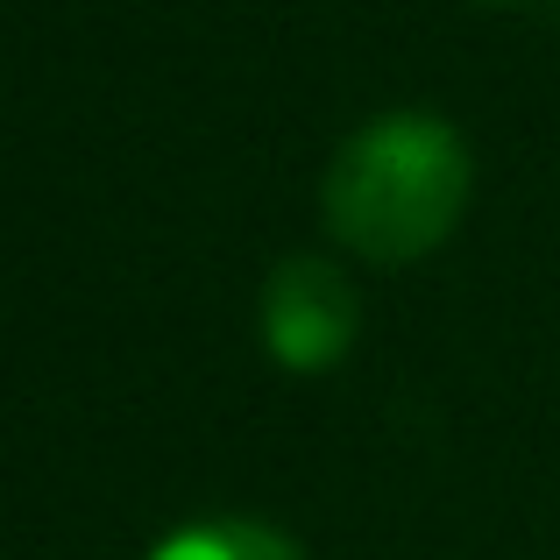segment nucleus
<instances>
[{
  "instance_id": "f257e3e1",
  "label": "nucleus",
  "mask_w": 560,
  "mask_h": 560,
  "mask_svg": "<svg viewBox=\"0 0 560 560\" xmlns=\"http://www.w3.org/2000/svg\"><path fill=\"white\" fill-rule=\"evenodd\" d=\"M468 206V142L440 114L397 107L341 142L319 191L334 242L362 262H419L462 228Z\"/></svg>"
},
{
  "instance_id": "f03ea898",
  "label": "nucleus",
  "mask_w": 560,
  "mask_h": 560,
  "mask_svg": "<svg viewBox=\"0 0 560 560\" xmlns=\"http://www.w3.org/2000/svg\"><path fill=\"white\" fill-rule=\"evenodd\" d=\"M355 327H362L355 284L334 262L284 256L270 270V284H262V348H270L277 370H299V376L334 370L355 348Z\"/></svg>"
},
{
  "instance_id": "7ed1b4c3",
  "label": "nucleus",
  "mask_w": 560,
  "mask_h": 560,
  "mask_svg": "<svg viewBox=\"0 0 560 560\" xmlns=\"http://www.w3.org/2000/svg\"><path fill=\"white\" fill-rule=\"evenodd\" d=\"M150 560H305V547L262 518H199L156 539Z\"/></svg>"
}]
</instances>
